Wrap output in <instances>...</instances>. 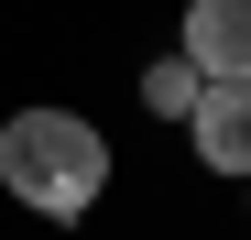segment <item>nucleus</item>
<instances>
[{
    "mask_svg": "<svg viewBox=\"0 0 251 240\" xmlns=\"http://www.w3.org/2000/svg\"><path fill=\"white\" fill-rule=\"evenodd\" d=\"M0 186H11L22 208H44V218H88L109 196L99 120H76V109H11L0 120Z\"/></svg>",
    "mask_w": 251,
    "mask_h": 240,
    "instance_id": "1",
    "label": "nucleus"
},
{
    "mask_svg": "<svg viewBox=\"0 0 251 240\" xmlns=\"http://www.w3.org/2000/svg\"><path fill=\"white\" fill-rule=\"evenodd\" d=\"M186 142L207 175H251V88H229V76H207L197 109H186Z\"/></svg>",
    "mask_w": 251,
    "mask_h": 240,
    "instance_id": "2",
    "label": "nucleus"
},
{
    "mask_svg": "<svg viewBox=\"0 0 251 240\" xmlns=\"http://www.w3.org/2000/svg\"><path fill=\"white\" fill-rule=\"evenodd\" d=\"M186 66L251 88V0H186Z\"/></svg>",
    "mask_w": 251,
    "mask_h": 240,
    "instance_id": "3",
    "label": "nucleus"
},
{
    "mask_svg": "<svg viewBox=\"0 0 251 240\" xmlns=\"http://www.w3.org/2000/svg\"><path fill=\"white\" fill-rule=\"evenodd\" d=\"M197 88H207V76H197L186 55H164V66L142 76V109H153V120H186V109H197Z\"/></svg>",
    "mask_w": 251,
    "mask_h": 240,
    "instance_id": "4",
    "label": "nucleus"
}]
</instances>
